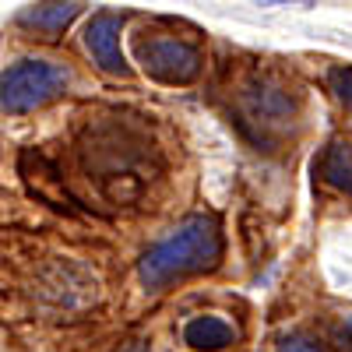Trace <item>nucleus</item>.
I'll list each match as a JSON object with an SVG mask.
<instances>
[{
    "instance_id": "nucleus-1",
    "label": "nucleus",
    "mask_w": 352,
    "mask_h": 352,
    "mask_svg": "<svg viewBox=\"0 0 352 352\" xmlns=\"http://www.w3.org/2000/svg\"><path fill=\"white\" fill-rule=\"evenodd\" d=\"M222 226L212 215H190L141 257L138 275L148 289H162L184 275L212 272L222 261Z\"/></svg>"
},
{
    "instance_id": "nucleus-2",
    "label": "nucleus",
    "mask_w": 352,
    "mask_h": 352,
    "mask_svg": "<svg viewBox=\"0 0 352 352\" xmlns=\"http://www.w3.org/2000/svg\"><path fill=\"white\" fill-rule=\"evenodd\" d=\"M71 85V74L64 64L53 60H18L8 71H0V113L18 116L32 113L56 96H64V88Z\"/></svg>"
},
{
    "instance_id": "nucleus-3",
    "label": "nucleus",
    "mask_w": 352,
    "mask_h": 352,
    "mask_svg": "<svg viewBox=\"0 0 352 352\" xmlns=\"http://www.w3.org/2000/svg\"><path fill=\"white\" fill-rule=\"evenodd\" d=\"M138 60H141V67L148 71L155 81L190 85L201 74V67H204V53L194 43H187V39L152 36V39L138 43Z\"/></svg>"
},
{
    "instance_id": "nucleus-4",
    "label": "nucleus",
    "mask_w": 352,
    "mask_h": 352,
    "mask_svg": "<svg viewBox=\"0 0 352 352\" xmlns=\"http://www.w3.org/2000/svg\"><path fill=\"white\" fill-rule=\"evenodd\" d=\"M120 36H124V18H116V14H96L92 21L85 25V50L92 53V60H96L106 74L127 78L131 67H127V60H124Z\"/></svg>"
},
{
    "instance_id": "nucleus-5",
    "label": "nucleus",
    "mask_w": 352,
    "mask_h": 352,
    "mask_svg": "<svg viewBox=\"0 0 352 352\" xmlns=\"http://www.w3.org/2000/svg\"><path fill=\"white\" fill-rule=\"evenodd\" d=\"M78 0H43V4H32V8H25L18 11V25L28 28V32H39L46 39H56L64 32V28L78 18Z\"/></svg>"
},
{
    "instance_id": "nucleus-6",
    "label": "nucleus",
    "mask_w": 352,
    "mask_h": 352,
    "mask_svg": "<svg viewBox=\"0 0 352 352\" xmlns=\"http://www.w3.org/2000/svg\"><path fill=\"white\" fill-rule=\"evenodd\" d=\"M184 342H187L190 349H208V352H215V349H226V345L236 342V328L226 324V320L215 317V314H201V317L187 320Z\"/></svg>"
},
{
    "instance_id": "nucleus-7",
    "label": "nucleus",
    "mask_w": 352,
    "mask_h": 352,
    "mask_svg": "<svg viewBox=\"0 0 352 352\" xmlns=\"http://www.w3.org/2000/svg\"><path fill=\"white\" fill-rule=\"evenodd\" d=\"M320 176H324L331 187H338L352 197V152L345 144H331L324 152V159H320Z\"/></svg>"
},
{
    "instance_id": "nucleus-8",
    "label": "nucleus",
    "mask_w": 352,
    "mask_h": 352,
    "mask_svg": "<svg viewBox=\"0 0 352 352\" xmlns=\"http://www.w3.org/2000/svg\"><path fill=\"white\" fill-rule=\"evenodd\" d=\"M328 85H331V92L342 99V106L352 113V67H331L328 71Z\"/></svg>"
},
{
    "instance_id": "nucleus-9",
    "label": "nucleus",
    "mask_w": 352,
    "mask_h": 352,
    "mask_svg": "<svg viewBox=\"0 0 352 352\" xmlns=\"http://www.w3.org/2000/svg\"><path fill=\"white\" fill-rule=\"evenodd\" d=\"M282 352H324V349L310 338H303V335H292V338L282 342Z\"/></svg>"
},
{
    "instance_id": "nucleus-10",
    "label": "nucleus",
    "mask_w": 352,
    "mask_h": 352,
    "mask_svg": "<svg viewBox=\"0 0 352 352\" xmlns=\"http://www.w3.org/2000/svg\"><path fill=\"white\" fill-rule=\"evenodd\" d=\"M261 8H275V4H300V8H310L314 0H257Z\"/></svg>"
},
{
    "instance_id": "nucleus-11",
    "label": "nucleus",
    "mask_w": 352,
    "mask_h": 352,
    "mask_svg": "<svg viewBox=\"0 0 352 352\" xmlns=\"http://www.w3.org/2000/svg\"><path fill=\"white\" fill-rule=\"evenodd\" d=\"M127 352H148V345H144V342H138V345H131Z\"/></svg>"
}]
</instances>
